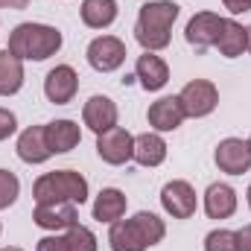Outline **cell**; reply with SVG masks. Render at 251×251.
<instances>
[{"instance_id":"obj_1","label":"cell","mask_w":251,"mask_h":251,"mask_svg":"<svg viewBox=\"0 0 251 251\" xmlns=\"http://www.w3.org/2000/svg\"><path fill=\"white\" fill-rule=\"evenodd\" d=\"M178 18V3L173 0H155L140 6L137 24H134V38L146 53L170 47V29Z\"/></svg>"},{"instance_id":"obj_2","label":"cell","mask_w":251,"mask_h":251,"mask_svg":"<svg viewBox=\"0 0 251 251\" xmlns=\"http://www.w3.org/2000/svg\"><path fill=\"white\" fill-rule=\"evenodd\" d=\"M12 56H18L21 62H44L50 56H56L62 50V32L56 26L47 24H18L9 35V47Z\"/></svg>"},{"instance_id":"obj_3","label":"cell","mask_w":251,"mask_h":251,"mask_svg":"<svg viewBox=\"0 0 251 251\" xmlns=\"http://www.w3.org/2000/svg\"><path fill=\"white\" fill-rule=\"evenodd\" d=\"M32 196L38 204H50V201H70V204H82L88 201V181L73 173V170H56V173H44L35 184Z\"/></svg>"},{"instance_id":"obj_4","label":"cell","mask_w":251,"mask_h":251,"mask_svg":"<svg viewBox=\"0 0 251 251\" xmlns=\"http://www.w3.org/2000/svg\"><path fill=\"white\" fill-rule=\"evenodd\" d=\"M178 100H181V108L187 117H207L219 102V91L207 79H193L181 88Z\"/></svg>"},{"instance_id":"obj_5","label":"cell","mask_w":251,"mask_h":251,"mask_svg":"<svg viewBox=\"0 0 251 251\" xmlns=\"http://www.w3.org/2000/svg\"><path fill=\"white\" fill-rule=\"evenodd\" d=\"M126 62V44L114 35H100L88 44V64L100 73H111Z\"/></svg>"},{"instance_id":"obj_6","label":"cell","mask_w":251,"mask_h":251,"mask_svg":"<svg viewBox=\"0 0 251 251\" xmlns=\"http://www.w3.org/2000/svg\"><path fill=\"white\" fill-rule=\"evenodd\" d=\"M97 152H100V158H102L105 164L120 167V164H126V161L131 158V152H134V137H131L126 128L114 126V128L97 134Z\"/></svg>"},{"instance_id":"obj_7","label":"cell","mask_w":251,"mask_h":251,"mask_svg":"<svg viewBox=\"0 0 251 251\" xmlns=\"http://www.w3.org/2000/svg\"><path fill=\"white\" fill-rule=\"evenodd\" d=\"M216 167L228 176H243L251 170V149L249 140H240V137H228L216 146Z\"/></svg>"},{"instance_id":"obj_8","label":"cell","mask_w":251,"mask_h":251,"mask_svg":"<svg viewBox=\"0 0 251 251\" xmlns=\"http://www.w3.org/2000/svg\"><path fill=\"white\" fill-rule=\"evenodd\" d=\"M76 91H79V76H76V70H73L70 64L53 67V70L47 73V79H44V94H47V100L56 102V105H67V102L76 97Z\"/></svg>"},{"instance_id":"obj_9","label":"cell","mask_w":251,"mask_h":251,"mask_svg":"<svg viewBox=\"0 0 251 251\" xmlns=\"http://www.w3.org/2000/svg\"><path fill=\"white\" fill-rule=\"evenodd\" d=\"M161 204L173 219H190L196 213V190L187 181H170L161 190Z\"/></svg>"},{"instance_id":"obj_10","label":"cell","mask_w":251,"mask_h":251,"mask_svg":"<svg viewBox=\"0 0 251 251\" xmlns=\"http://www.w3.org/2000/svg\"><path fill=\"white\" fill-rule=\"evenodd\" d=\"M219 29H222V18H219L216 12H199V15H193V18H190L184 35H187L190 44L201 53V50H207V47H213V44H216Z\"/></svg>"},{"instance_id":"obj_11","label":"cell","mask_w":251,"mask_h":251,"mask_svg":"<svg viewBox=\"0 0 251 251\" xmlns=\"http://www.w3.org/2000/svg\"><path fill=\"white\" fill-rule=\"evenodd\" d=\"M32 219H35V225L44 228V231H62V228H73V225H79L76 204H70V201L38 204L35 213H32Z\"/></svg>"},{"instance_id":"obj_12","label":"cell","mask_w":251,"mask_h":251,"mask_svg":"<svg viewBox=\"0 0 251 251\" xmlns=\"http://www.w3.org/2000/svg\"><path fill=\"white\" fill-rule=\"evenodd\" d=\"M82 120H85V126H88L91 131L102 134V131H108V128L117 126V105H114L108 97H100V94H97V97H91V100L85 102Z\"/></svg>"},{"instance_id":"obj_13","label":"cell","mask_w":251,"mask_h":251,"mask_svg":"<svg viewBox=\"0 0 251 251\" xmlns=\"http://www.w3.org/2000/svg\"><path fill=\"white\" fill-rule=\"evenodd\" d=\"M184 108L178 97H161L158 102L149 105V126L155 131H176L178 126L184 123Z\"/></svg>"},{"instance_id":"obj_14","label":"cell","mask_w":251,"mask_h":251,"mask_svg":"<svg viewBox=\"0 0 251 251\" xmlns=\"http://www.w3.org/2000/svg\"><path fill=\"white\" fill-rule=\"evenodd\" d=\"M50 146H47V131L44 126H29L26 131H21L18 137V158L26 164H44L50 158Z\"/></svg>"},{"instance_id":"obj_15","label":"cell","mask_w":251,"mask_h":251,"mask_svg":"<svg viewBox=\"0 0 251 251\" xmlns=\"http://www.w3.org/2000/svg\"><path fill=\"white\" fill-rule=\"evenodd\" d=\"M134 79H140V85L146 91H161L170 82V67L161 56L155 53H143L134 64Z\"/></svg>"},{"instance_id":"obj_16","label":"cell","mask_w":251,"mask_h":251,"mask_svg":"<svg viewBox=\"0 0 251 251\" xmlns=\"http://www.w3.org/2000/svg\"><path fill=\"white\" fill-rule=\"evenodd\" d=\"M213 47L225 59H237V56H243V50H249V29L243 24H237L234 18H222V29H219V38Z\"/></svg>"},{"instance_id":"obj_17","label":"cell","mask_w":251,"mask_h":251,"mask_svg":"<svg viewBox=\"0 0 251 251\" xmlns=\"http://www.w3.org/2000/svg\"><path fill=\"white\" fill-rule=\"evenodd\" d=\"M44 131H47V146H50L53 155L76 149L79 140H82V131H79V126L73 120H53V123L44 126Z\"/></svg>"},{"instance_id":"obj_18","label":"cell","mask_w":251,"mask_h":251,"mask_svg":"<svg viewBox=\"0 0 251 251\" xmlns=\"http://www.w3.org/2000/svg\"><path fill=\"white\" fill-rule=\"evenodd\" d=\"M131 158L140 164V167H158L164 164L167 158V143L158 131H146V134H137L134 137V152Z\"/></svg>"},{"instance_id":"obj_19","label":"cell","mask_w":251,"mask_h":251,"mask_svg":"<svg viewBox=\"0 0 251 251\" xmlns=\"http://www.w3.org/2000/svg\"><path fill=\"white\" fill-rule=\"evenodd\" d=\"M237 210V193L228 184H210L204 193V213L210 219H228Z\"/></svg>"},{"instance_id":"obj_20","label":"cell","mask_w":251,"mask_h":251,"mask_svg":"<svg viewBox=\"0 0 251 251\" xmlns=\"http://www.w3.org/2000/svg\"><path fill=\"white\" fill-rule=\"evenodd\" d=\"M108 243L111 251H146V240L143 234L137 231V225L131 219H117L111 222V231H108Z\"/></svg>"},{"instance_id":"obj_21","label":"cell","mask_w":251,"mask_h":251,"mask_svg":"<svg viewBox=\"0 0 251 251\" xmlns=\"http://www.w3.org/2000/svg\"><path fill=\"white\" fill-rule=\"evenodd\" d=\"M123 213H126V196L117 187H105L97 196V201H94V219L97 222L111 225V222L123 219Z\"/></svg>"},{"instance_id":"obj_22","label":"cell","mask_w":251,"mask_h":251,"mask_svg":"<svg viewBox=\"0 0 251 251\" xmlns=\"http://www.w3.org/2000/svg\"><path fill=\"white\" fill-rule=\"evenodd\" d=\"M82 21L91 29H105L117 21V0H85L82 3Z\"/></svg>"},{"instance_id":"obj_23","label":"cell","mask_w":251,"mask_h":251,"mask_svg":"<svg viewBox=\"0 0 251 251\" xmlns=\"http://www.w3.org/2000/svg\"><path fill=\"white\" fill-rule=\"evenodd\" d=\"M24 85V64L9 50H0V97L18 94Z\"/></svg>"},{"instance_id":"obj_24","label":"cell","mask_w":251,"mask_h":251,"mask_svg":"<svg viewBox=\"0 0 251 251\" xmlns=\"http://www.w3.org/2000/svg\"><path fill=\"white\" fill-rule=\"evenodd\" d=\"M131 222H134V225H137V231L143 234L146 246H155V243H161V240H164V234H167L164 222H161L155 213H149V210H140V213H134V216H131Z\"/></svg>"},{"instance_id":"obj_25","label":"cell","mask_w":251,"mask_h":251,"mask_svg":"<svg viewBox=\"0 0 251 251\" xmlns=\"http://www.w3.org/2000/svg\"><path fill=\"white\" fill-rule=\"evenodd\" d=\"M64 237H67L70 251H97V237H94V231L85 228V225H73V228H67Z\"/></svg>"},{"instance_id":"obj_26","label":"cell","mask_w":251,"mask_h":251,"mask_svg":"<svg viewBox=\"0 0 251 251\" xmlns=\"http://www.w3.org/2000/svg\"><path fill=\"white\" fill-rule=\"evenodd\" d=\"M204 251H237V231L216 228L204 237Z\"/></svg>"},{"instance_id":"obj_27","label":"cell","mask_w":251,"mask_h":251,"mask_svg":"<svg viewBox=\"0 0 251 251\" xmlns=\"http://www.w3.org/2000/svg\"><path fill=\"white\" fill-rule=\"evenodd\" d=\"M18 193H21V184H18L15 173H9V170H0V210H6L9 204H15Z\"/></svg>"},{"instance_id":"obj_28","label":"cell","mask_w":251,"mask_h":251,"mask_svg":"<svg viewBox=\"0 0 251 251\" xmlns=\"http://www.w3.org/2000/svg\"><path fill=\"white\" fill-rule=\"evenodd\" d=\"M35 251H70V246H67V237H44V240H38V246H35Z\"/></svg>"},{"instance_id":"obj_29","label":"cell","mask_w":251,"mask_h":251,"mask_svg":"<svg viewBox=\"0 0 251 251\" xmlns=\"http://www.w3.org/2000/svg\"><path fill=\"white\" fill-rule=\"evenodd\" d=\"M15 128H18L15 114H12V111H6V108H0V140H6L9 134H15Z\"/></svg>"},{"instance_id":"obj_30","label":"cell","mask_w":251,"mask_h":251,"mask_svg":"<svg viewBox=\"0 0 251 251\" xmlns=\"http://www.w3.org/2000/svg\"><path fill=\"white\" fill-rule=\"evenodd\" d=\"M222 3H225V9H228L231 15H243V12L251 9V0H222Z\"/></svg>"},{"instance_id":"obj_31","label":"cell","mask_w":251,"mask_h":251,"mask_svg":"<svg viewBox=\"0 0 251 251\" xmlns=\"http://www.w3.org/2000/svg\"><path fill=\"white\" fill-rule=\"evenodd\" d=\"M237 251H251V225L237 231Z\"/></svg>"},{"instance_id":"obj_32","label":"cell","mask_w":251,"mask_h":251,"mask_svg":"<svg viewBox=\"0 0 251 251\" xmlns=\"http://www.w3.org/2000/svg\"><path fill=\"white\" fill-rule=\"evenodd\" d=\"M29 0H0V9H26Z\"/></svg>"},{"instance_id":"obj_33","label":"cell","mask_w":251,"mask_h":251,"mask_svg":"<svg viewBox=\"0 0 251 251\" xmlns=\"http://www.w3.org/2000/svg\"><path fill=\"white\" fill-rule=\"evenodd\" d=\"M246 196H249V207H251V184H249V193H246Z\"/></svg>"},{"instance_id":"obj_34","label":"cell","mask_w":251,"mask_h":251,"mask_svg":"<svg viewBox=\"0 0 251 251\" xmlns=\"http://www.w3.org/2000/svg\"><path fill=\"white\" fill-rule=\"evenodd\" d=\"M249 50H251V26H249Z\"/></svg>"},{"instance_id":"obj_35","label":"cell","mask_w":251,"mask_h":251,"mask_svg":"<svg viewBox=\"0 0 251 251\" xmlns=\"http://www.w3.org/2000/svg\"><path fill=\"white\" fill-rule=\"evenodd\" d=\"M3 251H21V249H3Z\"/></svg>"},{"instance_id":"obj_36","label":"cell","mask_w":251,"mask_h":251,"mask_svg":"<svg viewBox=\"0 0 251 251\" xmlns=\"http://www.w3.org/2000/svg\"><path fill=\"white\" fill-rule=\"evenodd\" d=\"M249 149H251V137H249Z\"/></svg>"}]
</instances>
